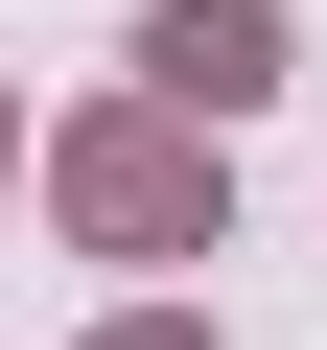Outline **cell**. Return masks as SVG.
Masks as SVG:
<instances>
[{
  "instance_id": "1",
  "label": "cell",
  "mask_w": 327,
  "mask_h": 350,
  "mask_svg": "<svg viewBox=\"0 0 327 350\" xmlns=\"http://www.w3.org/2000/svg\"><path fill=\"white\" fill-rule=\"evenodd\" d=\"M164 94H187V117H234V94H280V24H257V0H211V24H164Z\"/></svg>"
}]
</instances>
